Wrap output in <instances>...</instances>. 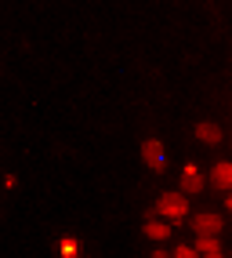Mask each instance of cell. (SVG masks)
Segmentation results:
<instances>
[{"mask_svg":"<svg viewBox=\"0 0 232 258\" xmlns=\"http://www.w3.org/2000/svg\"><path fill=\"white\" fill-rule=\"evenodd\" d=\"M203 189V175L196 171V164H185V171H181V193H200Z\"/></svg>","mask_w":232,"mask_h":258,"instance_id":"obj_4","label":"cell"},{"mask_svg":"<svg viewBox=\"0 0 232 258\" xmlns=\"http://www.w3.org/2000/svg\"><path fill=\"white\" fill-rule=\"evenodd\" d=\"M142 160H145L149 171L163 175V171H167V153H163V142L160 139H145L142 142Z\"/></svg>","mask_w":232,"mask_h":258,"instance_id":"obj_2","label":"cell"},{"mask_svg":"<svg viewBox=\"0 0 232 258\" xmlns=\"http://www.w3.org/2000/svg\"><path fill=\"white\" fill-rule=\"evenodd\" d=\"M145 236H149V240H167V236H171V226H167V222L145 218Z\"/></svg>","mask_w":232,"mask_h":258,"instance_id":"obj_7","label":"cell"},{"mask_svg":"<svg viewBox=\"0 0 232 258\" xmlns=\"http://www.w3.org/2000/svg\"><path fill=\"white\" fill-rule=\"evenodd\" d=\"M174 258H203L196 247H174Z\"/></svg>","mask_w":232,"mask_h":258,"instance_id":"obj_10","label":"cell"},{"mask_svg":"<svg viewBox=\"0 0 232 258\" xmlns=\"http://www.w3.org/2000/svg\"><path fill=\"white\" fill-rule=\"evenodd\" d=\"M221 215H214V211H203V215H192V229L196 236H218L221 233Z\"/></svg>","mask_w":232,"mask_h":258,"instance_id":"obj_3","label":"cell"},{"mask_svg":"<svg viewBox=\"0 0 232 258\" xmlns=\"http://www.w3.org/2000/svg\"><path fill=\"white\" fill-rule=\"evenodd\" d=\"M203 258H225V254H221V251H214V254H203Z\"/></svg>","mask_w":232,"mask_h":258,"instance_id":"obj_13","label":"cell"},{"mask_svg":"<svg viewBox=\"0 0 232 258\" xmlns=\"http://www.w3.org/2000/svg\"><path fill=\"white\" fill-rule=\"evenodd\" d=\"M210 182L218 185V189H232V164L228 160H221V164H214V171H210Z\"/></svg>","mask_w":232,"mask_h":258,"instance_id":"obj_6","label":"cell"},{"mask_svg":"<svg viewBox=\"0 0 232 258\" xmlns=\"http://www.w3.org/2000/svg\"><path fill=\"white\" fill-rule=\"evenodd\" d=\"M225 208H228V211H232V189H228V197H225Z\"/></svg>","mask_w":232,"mask_h":258,"instance_id":"obj_12","label":"cell"},{"mask_svg":"<svg viewBox=\"0 0 232 258\" xmlns=\"http://www.w3.org/2000/svg\"><path fill=\"white\" fill-rule=\"evenodd\" d=\"M196 139L207 142V146H218L221 142V127L210 124V120H200V124H196Z\"/></svg>","mask_w":232,"mask_h":258,"instance_id":"obj_5","label":"cell"},{"mask_svg":"<svg viewBox=\"0 0 232 258\" xmlns=\"http://www.w3.org/2000/svg\"><path fill=\"white\" fill-rule=\"evenodd\" d=\"M149 258H174V254H167V251H153Z\"/></svg>","mask_w":232,"mask_h":258,"instance_id":"obj_11","label":"cell"},{"mask_svg":"<svg viewBox=\"0 0 232 258\" xmlns=\"http://www.w3.org/2000/svg\"><path fill=\"white\" fill-rule=\"evenodd\" d=\"M185 197H189V193H163V197L156 200V215L171 218V222L185 218V215H189V200H185Z\"/></svg>","mask_w":232,"mask_h":258,"instance_id":"obj_1","label":"cell"},{"mask_svg":"<svg viewBox=\"0 0 232 258\" xmlns=\"http://www.w3.org/2000/svg\"><path fill=\"white\" fill-rule=\"evenodd\" d=\"M196 251H200V254H214V251H221V240L218 236H200V240H196Z\"/></svg>","mask_w":232,"mask_h":258,"instance_id":"obj_8","label":"cell"},{"mask_svg":"<svg viewBox=\"0 0 232 258\" xmlns=\"http://www.w3.org/2000/svg\"><path fill=\"white\" fill-rule=\"evenodd\" d=\"M58 251H62V258H76V240H62V244H58Z\"/></svg>","mask_w":232,"mask_h":258,"instance_id":"obj_9","label":"cell"}]
</instances>
